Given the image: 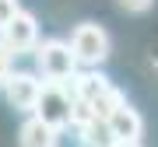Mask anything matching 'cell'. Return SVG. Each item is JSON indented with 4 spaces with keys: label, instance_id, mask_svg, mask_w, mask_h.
I'll use <instances>...</instances> for the list:
<instances>
[{
    "label": "cell",
    "instance_id": "5b68a950",
    "mask_svg": "<svg viewBox=\"0 0 158 147\" xmlns=\"http://www.w3.org/2000/svg\"><path fill=\"white\" fill-rule=\"evenodd\" d=\"M0 42H4L14 56L35 49V42H39V25H35V14L18 11L11 21H4V25H0Z\"/></svg>",
    "mask_w": 158,
    "mask_h": 147
},
{
    "label": "cell",
    "instance_id": "3957f363",
    "mask_svg": "<svg viewBox=\"0 0 158 147\" xmlns=\"http://www.w3.org/2000/svg\"><path fill=\"white\" fill-rule=\"evenodd\" d=\"M35 67L46 81H70L77 74V60L63 39H46L35 42Z\"/></svg>",
    "mask_w": 158,
    "mask_h": 147
},
{
    "label": "cell",
    "instance_id": "52a82bcc",
    "mask_svg": "<svg viewBox=\"0 0 158 147\" xmlns=\"http://www.w3.org/2000/svg\"><path fill=\"white\" fill-rule=\"evenodd\" d=\"M106 126L113 133V140H141V133H144V119L134 105H127V98L106 116Z\"/></svg>",
    "mask_w": 158,
    "mask_h": 147
},
{
    "label": "cell",
    "instance_id": "ba28073f",
    "mask_svg": "<svg viewBox=\"0 0 158 147\" xmlns=\"http://www.w3.org/2000/svg\"><path fill=\"white\" fill-rule=\"evenodd\" d=\"M18 144H21V147H56V144H60V130L49 126V123H42V119L32 112V116L21 123Z\"/></svg>",
    "mask_w": 158,
    "mask_h": 147
},
{
    "label": "cell",
    "instance_id": "8fae6325",
    "mask_svg": "<svg viewBox=\"0 0 158 147\" xmlns=\"http://www.w3.org/2000/svg\"><path fill=\"white\" fill-rule=\"evenodd\" d=\"M18 11H21V4H18V0H0V25H4V21H11Z\"/></svg>",
    "mask_w": 158,
    "mask_h": 147
},
{
    "label": "cell",
    "instance_id": "6da1fadb",
    "mask_svg": "<svg viewBox=\"0 0 158 147\" xmlns=\"http://www.w3.org/2000/svg\"><path fill=\"white\" fill-rule=\"evenodd\" d=\"M70 95L77 98V102H85L95 119H106L119 102H123V95H119V91L109 84V77L98 74V70L74 74V77H70Z\"/></svg>",
    "mask_w": 158,
    "mask_h": 147
},
{
    "label": "cell",
    "instance_id": "9c48e42d",
    "mask_svg": "<svg viewBox=\"0 0 158 147\" xmlns=\"http://www.w3.org/2000/svg\"><path fill=\"white\" fill-rule=\"evenodd\" d=\"M77 133L85 147H113V133H109L106 119H88L85 126H77Z\"/></svg>",
    "mask_w": 158,
    "mask_h": 147
},
{
    "label": "cell",
    "instance_id": "30bf717a",
    "mask_svg": "<svg viewBox=\"0 0 158 147\" xmlns=\"http://www.w3.org/2000/svg\"><path fill=\"white\" fill-rule=\"evenodd\" d=\"M14 60H18V56H14L11 49H7L4 42H0V84H4V81H7V74L14 70Z\"/></svg>",
    "mask_w": 158,
    "mask_h": 147
},
{
    "label": "cell",
    "instance_id": "7c38bea8",
    "mask_svg": "<svg viewBox=\"0 0 158 147\" xmlns=\"http://www.w3.org/2000/svg\"><path fill=\"white\" fill-rule=\"evenodd\" d=\"M151 4H155V0H119V7H123V11H130V14H144Z\"/></svg>",
    "mask_w": 158,
    "mask_h": 147
},
{
    "label": "cell",
    "instance_id": "8992f818",
    "mask_svg": "<svg viewBox=\"0 0 158 147\" xmlns=\"http://www.w3.org/2000/svg\"><path fill=\"white\" fill-rule=\"evenodd\" d=\"M0 88H4L7 102H11L18 112H32L35 102H39L42 81L35 77V74H28V70H11V74H7V81H4Z\"/></svg>",
    "mask_w": 158,
    "mask_h": 147
},
{
    "label": "cell",
    "instance_id": "4fadbf2b",
    "mask_svg": "<svg viewBox=\"0 0 158 147\" xmlns=\"http://www.w3.org/2000/svg\"><path fill=\"white\" fill-rule=\"evenodd\" d=\"M113 147H141V140H113Z\"/></svg>",
    "mask_w": 158,
    "mask_h": 147
},
{
    "label": "cell",
    "instance_id": "277c9868",
    "mask_svg": "<svg viewBox=\"0 0 158 147\" xmlns=\"http://www.w3.org/2000/svg\"><path fill=\"white\" fill-rule=\"evenodd\" d=\"M70 98H74V95H70V88H63V81H46L32 112L39 116L42 123L63 130V126L70 123Z\"/></svg>",
    "mask_w": 158,
    "mask_h": 147
},
{
    "label": "cell",
    "instance_id": "7a4b0ae2",
    "mask_svg": "<svg viewBox=\"0 0 158 147\" xmlns=\"http://www.w3.org/2000/svg\"><path fill=\"white\" fill-rule=\"evenodd\" d=\"M70 53H74V60H77V67H98V63H106L109 60V32L102 28V25L95 21H85V25H77L70 35Z\"/></svg>",
    "mask_w": 158,
    "mask_h": 147
}]
</instances>
